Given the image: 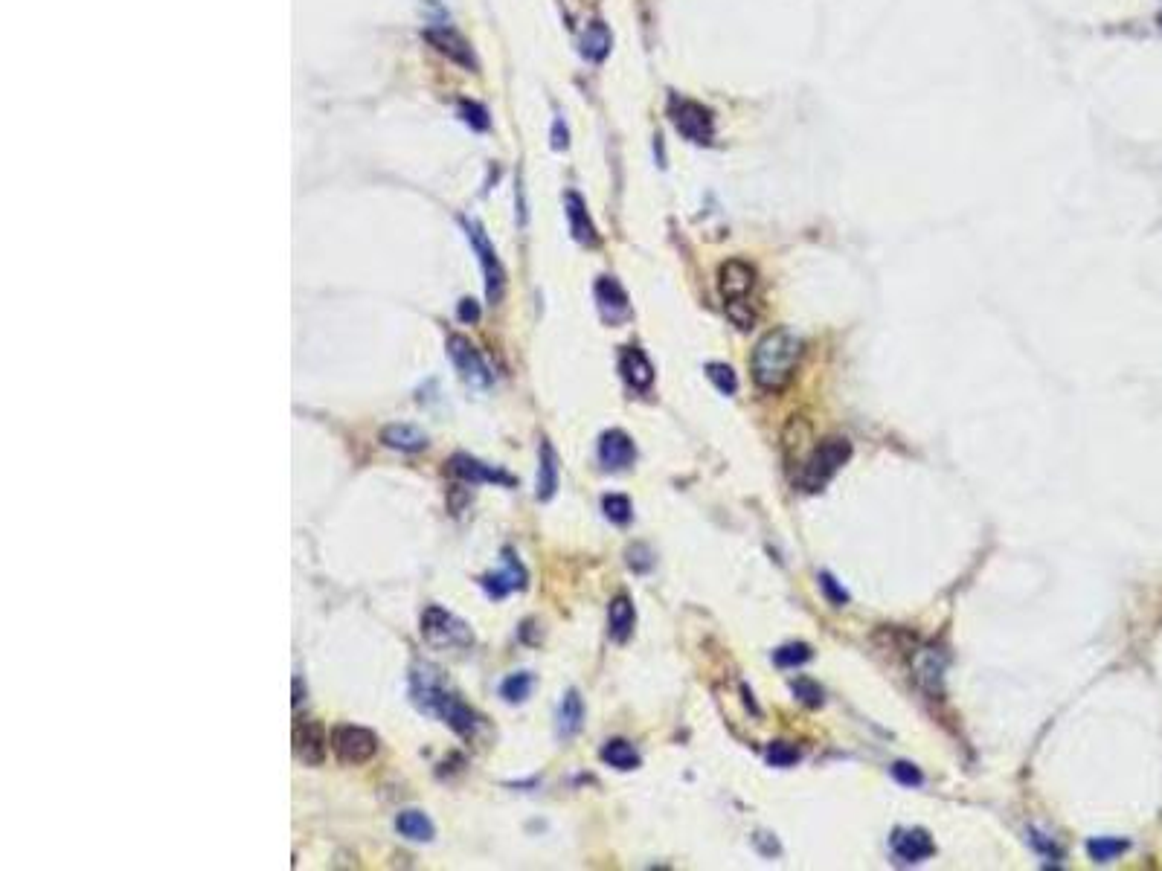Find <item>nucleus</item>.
I'll use <instances>...</instances> for the list:
<instances>
[{"mask_svg":"<svg viewBox=\"0 0 1162 871\" xmlns=\"http://www.w3.org/2000/svg\"><path fill=\"white\" fill-rule=\"evenodd\" d=\"M410 694H413V703L419 712L448 723L462 738H471L477 732V726H480L477 712L459 697L457 691L445 686V680L436 668L419 665L410 677Z\"/></svg>","mask_w":1162,"mask_h":871,"instance_id":"f257e3e1","label":"nucleus"},{"mask_svg":"<svg viewBox=\"0 0 1162 871\" xmlns=\"http://www.w3.org/2000/svg\"><path fill=\"white\" fill-rule=\"evenodd\" d=\"M799 355H802V340L796 337L794 331H767L765 337L756 343L753 358H750L753 381L767 392L785 390L791 384V378H794Z\"/></svg>","mask_w":1162,"mask_h":871,"instance_id":"f03ea898","label":"nucleus"},{"mask_svg":"<svg viewBox=\"0 0 1162 871\" xmlns=\"http://www.w3.org/2000/svg\"><path fill=\"white\" fill-rule=\"evenodd\" d=\"M849 456H852L849 439H840V436H828V439H823L814 451L808 453V459L802 462V468H799V474H796L799 488H805V491H820V488H823V485H826V482L849 462Z\"/></svg>","mask_w":1162,"mask_h":871,"instance_id":"7ed1b4c3","label":"nucleus"},{"mask_svg":"<svg viewBox=\"0 0 1162 871\" xmlns=\"http://www.w3.org/2000/svg\"><path fill=\"white\" fill-rule=\"evenodd\" d=\"M422 636H425L428 645L445 648V651L448 648H468L474 642L471 628L462 619H457L454 613H448L445 607H439V604H433V607H428L422 613Z\"/></svg>","mask_w":1162,"mask_h":871,"instance_id":"20e7f679","label":"nucleus"},{"mask_svg":"<svg viewBox=\"0 0 1162 871\" xmlns=\"http://www.w3.org/2000/svg\"><path fill=\"white\" fill-rule=\"evenodd\" d=\"M669 120L672 125L689 140V143H698V146H709L712 137H715V120H712V111L704 108L701 102L695 99H683V96H672L669 99Z\"/></svg>","mask_w":1162,"mask_h":871,"instance_id":"39448f33","label":"nucleus"},{"mask_svg":"<svg viewBox=\"0 0 1162 871\" xmlns=\"http://www.w3.org/2000/svg\"><path fill=\"white\" fill-rule=\"evenodd\" d=\"M462 227H465V236L471 241V247H474V253H477V259L483 265V273H486V297H489L491 305H497V302L503 300V294H506V271H503L497 253H494V244H491L486 230L477 221L462 218Z\"/></svg>","mask_w":1162,"mask_h":871,"instance_id":"423d86ee","label":"nucleus"},{"mask_svg":"<svg viewBox=\"0 0 1162 871\" xmlns=\"http://www.w3.org/2000/svg\"><path fill=\"white\" fill-rule=\"evenodd\" d=\"M448 358H451V363L457 366V372L462 375L465 384H471V387H477V390H489L491 384H494V375H491L486 358H483L480 349H477L471 340H465L462 334H451V337H448Z\"/></svg>","mask_w":1162,"mask_h":871,"instance_id":"0eeeda50","label":"nucleus"},{"mask_svg":"<svg viewBox=\"0 0 1162 871\" xmlns=\"http://www.w3.org/2000/svg\"><path fill=\"white\" fill-rule=\"evenodd\" d=\"M332 750L343 764H364L378 752V738L364 726H337L332 732Z\"/></svg>","mask_w":1162,"mask_h":871,"instance_id":"6e6552de","label":"nucleus"},{"mask_svg":"<svg viewBox=\"0 0 1162 871\" xmlns=\"http://www.w3.org/2000/svg\"><path fill=\"white\" fill-rule=\"evenodd\" d=\"M526 581H529V572H526V567L520 564L518 555H515L512 549H503V555H500V570L489 572L480 584H483V590L489 593V599L500 601L506 599L509 593L523 590Z\"/></svg>","mask_w":1162,"mask_h":871,"instance_id":"1a4fd4ad","label":"nucleus"},{"mask_svg":"<svg viewBox=\"0 0 1162 871\" xmlns=\"http://www.w3.org/2000/svg\"><path fill=\"white\" fill-rule=\"evenodd\" d=\"M451 474H454L457 480L471 482V485H483V482H489V485H506V488L518 485V480H515L512 474L500 471L497 465L480 462V459H474V456H468V453H457V456L451 459Z\"/></svg>","mask_w":1162,"mask_h":871,"instance_id":"9d476101","label":"nucleus"},{"mask_svg":"<svg viewBox=\"0 0 1162 871\" xmlns=\"http://www.w3.org/2000/svg\"><path fill=\"white\" fill-rule=\"evenodd\" d=\"M753 285H756V271H753L747 262L730 259V262L721 265V271H718V288H721L724 305H727V302L750 300Z\"/></svg>","mask_w":1162,"mask_h":871,"instance_id":"9b49d317","label":"nucleus"},{"mask_svg":"<svg viewBox=\"0 0 1162 871\" xmlns=\"http://www.w3.org/2000/svg\"><path fill=\"white\" fill-rule=\"evenodd\" d=\"M637 459V448H634V439L622 430H608L602 433L599 439V462L602 468L608 471H625L628 465H634Z\"/></svg>","mask_w":1162,"mask_h":871,"instance_id":"f8f14e48","label":"nucleus"},{"mask_svg":"<svg viewBox=\"0 0 1162 871\" xmlns=\"http://www.w3.org/2000/svg\"><path fill=\"white\" fill-rule=\"evenodd\" d=\"M889 845H892V854H895L901 863H921V860H927V857L936 851V845L930 840V834L921 831V828H898V831L892 834Z\"/></svg>","mask_w":1162,"mask_h":871,"instance_id":"ddd939ff","label":"nucleus"},{"mask_svg":"<svg viewBox=\"0 0 1162 871\" xmlns=\"http://www.w3.org/2000/svg\"><path fill=\"white\" fill-rule=\"evenodd\" d=\"M596 302H599L602 317H605L611 326L622 323V320L631 314L628 294H625V288H622L613 276H602V279L596 282Z\"/></svg>","mask_w":1162,"mask_h":871,"instance_id":"4468645a","label":"nucleus"},{"mask_svg":"<svg viewBox=\"0 0 1162 871\" xmlns=\"http://www.w3.org/2000/svg\"><path fill=\"white\" fill-rule=\"evenodd\" d=\"M619 372L622 378L634 387V390H648L654 384V366L645 358L643 349L637 346H625L622 355H619Z\"/></svg>","mask_w":1162,"mask_h":871,"instance_id":"2eb2a0df","label":"nucleus"},{"mask_svg":"<svg viewBox=\"0 0 1162 871\" xmlns=\"http://www.w3.org/2000/svg\"><path fill=\"white\" fill-rule=\"evenodd\" d=\"M294 750L306 764H320L326 758V735L323 726L314 721H300L294 726Z\"/></svg>","mask_w":1162,"mask_h":871,"instance_id":"dca6fc26","label":"nucleus"},{"mask_svg":"<svg viewBox=\"0 0 1162 871\" xmlns=\"http://www.w3.org/2000/svg\"><path fill=\"white\" fill-rule=\"evenodd\" d=\"M381 442L401 453H419L428 448V433L413 424H390L381 430Z\"/></svg>","mask_w":1162,"mask_h":871,"instance_id":"f3484780","label":"nucleus"},{"mask_svg":"<svg viewBox=\"0 0 1162 871\" xmlns=\"http://www.w3.org/2000/svg\"><path fill=\"white\" fill-rule=\"evenodd\" d=\"M564 204H567V218H570V233H573V239L579 241V244L593 247V244L599 241V233H596V227H593V221H590V212L584 207V201H581L576 192H570V195L564 198Z\"/></svg>","mask_w":1162,"mask_h":871,"instance_id":"a211bd4d","label":"nucleus"},{"mask_svg":"<svg viewBox=\"0 0 1162 871\" xmlns=\"http://www.w3.org/2000/svg\"><path fill=\"white\" fill-rule=\"evenodd\" d=\"M634 622H637V613H634L631 599L616 596L608 607V631H611L613 642H628L634 633Z\"/></svg>","mask_w":1162,"mask_h":871,"instance_id":"6ab92c4d","label":"nucleus"},{"mask_svg":"<svg viewBox=\"0 0 1162 871\" xmlns=\"http://www.w3.org/2000/svg\"><path fill=\"white\" fill-rule=\"evenodd\" d=\"M913 671H916L918 683L930 691V694H936V691L942 689V671H945V662H942V657L936 654V648H921L916 654V660H913Z\"/></svg>","mask_w":1162,"mask_h":871,"instance_id":"aec40b11","label":"nucleus"},{"mask_svg":"<svg viewBox=\"0 0 1162 871\" xmlns=\"http://www.w3.org/2000/svg\"><path fill=\"white\" fill-rule=\"evenodd\" d=\"M584 723V700L576 689H570L564 694L561 706H558V735L561 738H573Z\"/></svg>","mask_w":1162,"mask_h":871,"instance_id":"412c9836","label":"nucleus"},{"mask_svg":"<svg viewBox=\"0 0 1162 871\" xmlns=\"http://www.w3.org/2000/svg\"><path fill=\"white\" fill-rule=\"evenodd\" d=\"M581 53L590 61H602L611 53V30L602 21L587 24V30L581 32Z\"/></svg>","mask_w":1162,"mask_h":871,"instance_id":"4be33fe9","label":"nucleus"},{"mask_svg":"<svg viewBox=\"0 0 1162 871\" xmlns=\"http://www.w3.org/2000/svg\"><path fill=\"white\" fill-rule=\"evenodd\" d=\"M428 38L442 50V53H448L451 59L459 61V64H468V67H474V56H471V50H468V41L465 38H459L457 32L448 30V27H442V30H430Z\"/></svg>","mask_w":1162,"mask_h":871,"instance_id":"5701e85b","label":"nucleus"},{"mask_svg":"<svg viewBox=\"0 0 1162 871\" xmlns=\"http://www.w3.org/2000/svg\"><path fill=\"white\" fill-rule=\"evenodd\" d=\"M398 834L404 840L430 842L433 840V822L422 811H401L396 819Z\"/></svg>","mask_w":1162,"mask_h":871,"instance_id":"b1692460","label":"nucleus"},{"mask_svg":"<svg viewBox=\"0 0 1162 871\" xmlns=\"http://www.w3.org/2000/svg\"><path fill=\"white\" fill-rule=\"evenodd\" d=\"M558 491V456L552 445L544 439L541 442V471H538V500H552Z\"/></svg>","mask_w":1162,"mask_h":871,"instance_id":"393cba45","label":"nucleus"},{"mask_svg":"<svg viewBox=\"0 0 1162 871\" xmlns=\"http://www.w3.org/2000/svg\"><path fill=\"white\" fill-rule=\"evenodd\" d=\"M602 758H605V764H611L613 770H622V773L640 767V755H637V750H634L628 741H622V738L608 741V744L602 747Z\"/></svg>","mask_w":1162,"mask_h":871,"instance_id":"a878e982","label":"nucleus"},{"mask_svg":"<svg viewBox=\"0 0 1162 871\" xmlns=\"http://www.w3.org/2000/svg\"><path fill=\"white\" fill-rule=\"evenodd\" d=\"M532 686H535V677H532L529 671L509 674V677L500 683V697H503L506 703H523V700L532 694Z\"/></svg>","mask_w":1162,"mask_h":871,"instance_id":"bb28decb","label":"nucleus"},{"mask_svg":"<svg viewBox=\"0 0 1162 871\" xmlns=\"http://www.w3.org/2000/svg\"><path fill=\"white\" fill-rule=\"evenodd\" d=\"M1087 851H1090V857L1096 863H1110V860H1116L1119 854L1128 851V842L1116 840V837H1099V840L1087 842Z\"/></svg>","mask_w":1162,"mask_h":871,"instance_id":"cd10ccee","label":"nucleus"},{"mask_svg":"<svg viewBox=\"0 0 1162 871\" xmlns=\"http://www.w3.org/2000/svg\"><path fill=\"white\" fill-rule=\"evenodd\" d=\"M602 511H605V517H608L611 523H616V526H625V523H631V517H634L631 500L622 497V494H608V497L602 500Z\"/></svg>","mask_w":1162,"mask_h":871,"instance_id":"c85d7f7f","label":"nucleus"},{"mask_svg":"<svg viewBox=\"0 0 1162 871\" xmlns=\"http://www.w3.org/2000/svg\"><path fill=\"white\" fill-rule=\"evenodd\" d=\"M706 375H709V381L715 384V390L724 392V395H733V392L738 390V378H735L733 366H727V363H709V366H706Z\"/></svg>","mask_w":1162,"mask_h":871,"instance_id":"c756f323","label":"nucleus"},{"mask_svg":"<svg viewBox=\"0 0 1162 871\" xmlns=\"http://www.w3.org/2000/svg\"><path fill=\"white\" fill-rule=\"evenodd\" d=\"M773 660H776V665H779V668H796V665H802V662L811 660V648H808L805 642H794V645H785V648H779V651L773 654Z\"/></svg>","mask_w":1162,"mask_h":871,"instance_id":"7c9ffc66","label":"nucleus"},{"mask_svg":"<svg viewBox=\"0 0 1162 871\" xmlns=\"http://www.w3.org/2000/svg\"><path fill=\"white\" fill-rule=\"evenodd\" d=\"M767 761H770L773 767H791V764L799 761V750L791 747V744H785V741H779V744H773V747L767 750Z\"/></svg>","mask_w":1162,"mask_h":871,"instance_id":"2f4dec72","label":"nucleus"},{"mask_svg":"<svg viewBox=\"0 0 1162 871\" xmlns=\"http://www.w3.org/2000/svg\"><path fill=\"white\" fill-rule=\"evenodd\" d=\"M794 694L805 706H820L823 703V689L814 680H805V677L794 680Z\"/></svg>","mask_w":1162,"mask_h":871,"instance_id":"473e14b6","label":"nucleus"},{"mask_svg":"<svg viewBox=\"0 0 1162 871\" xmlns=\"http://www.w3.org/2000/svg\"><path fill=\"white\" fill-rule=\"evenodd\" d=\"M459 111H462V120L468 122L471 128H477V131H486V128H489V114H486V108H483V105L462 102V105H459Z\"/></svg>","mask_w":1162,"mask_h":871,"instance_id":"72a5a7b5","label":"nucleus"},{"mask_svg":"<svg viewBox=\"0 0 1162 871\" xmlns=\"http://www.w3.org/2000/svg\"><path fill=\"white\" fill-rule=\"evenodd\" d=\"M892 776H895V781H898V784H904V787H918V784H921V770H918V767H913L910 761H898V764H892Z\"/></svg>","mask_w":1162,"mask_h":871,"instance_id":"f704fd0d","label":"nucleus"},{"mask_svg":"<svg viewBox=\"0 0 1162 871\" xmlns=\"http://www.w3.org/2000/svg\"><path fill=\"white\" fill-rule=\"evenodd\" d=\"M820 587H823V593H826L828 601H831L834 607H843V604L849 601V593H846L843 587H837V581H834L828 572H823V575H820Z\"/></svg>","mask_w":1162,"mask_h":871,"instance_id":"c9c22d12","label":"nucleus"},{"mask_svg":"<svg viewBox=\"0 0 1162 871\" xmlns=\"http://www.w3.org/2000/svg\"><path fill=\"white\" fill-rule=\"evenodd\" d=\"M459 320H465V323H477V320H480V308L474 305V300H462V305H459Z\"/></svg>","mask_w":1162,"mask_h":871,"instance_id":"e433bc0d","label":"nucleus"},{"mask_svg":"<svg viewBox=\"0 0 1162 871\" xmlns=\"http://www.w3.org/2000/svg\"><path fill=\"white\" fill-rule=\"evenodd\" d=\"M552 146L555 149H567V128H564L561 120L552 122Z\"/></svg>","mask_w":1162,"mask_h":871,"instance_id":"4c0bfd02","label":"nucleus"},{"mask_svg":"<svg viewBox=\"0 0 1162 871\" xmlns=\"http://www.w3.org/2000/svg\"><path fill=\"white\" fill-rule=\"evenodd\" d=\"M300 700H303V697H300V680H294V697H291V703H294V706H300Z\"/></svg>","mask_w":1162,"mask_h":871,"instance_id":"58836bf2","label":"nucleus"},{"mask_svg":"<svg viewBox=\"0 0 1162 871\" xmlns=\"http://www.w3.org/2000/svg\"><path fill=\"white\" fill-rule=\"evenodd\" d=\"M1160 24H1162V15H1160Z\"/></svg>","mask_w":1162,"mask_h":871,"instance_id":"ea45409f","label":"nucleus"}]
</instances>
